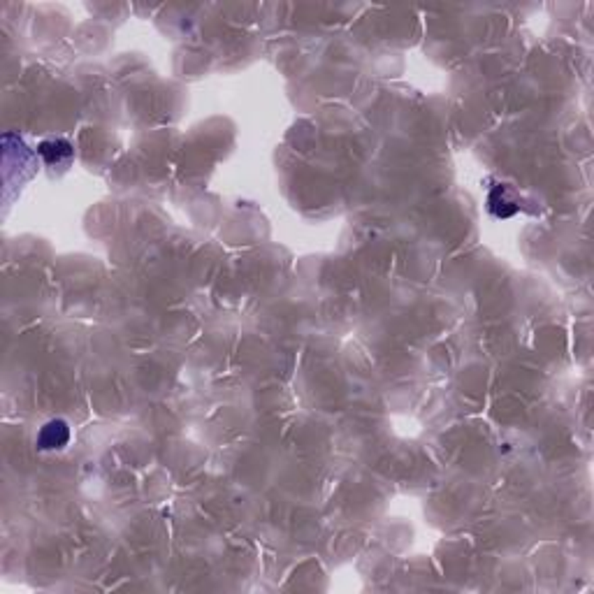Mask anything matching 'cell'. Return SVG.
Returning a JSON list of instances; mask_svg holds the SVG:
<instances>
[{
    "label": "cell",
    "mask_w": 594,
    "mask_h": 594,
    "mask_svg": "<svg viewBox=\"0 0 594 594\" xmlns=\"http://www.w3.org/2000/svg\"><path fill=\"white\" fill-rule=\"evenodd\" d=\"M67 441H70V430L63 420H52L47 422L45 427H42L40 437H38V444L40 448H45V451H52V448H63Z\"/></svg>",
    "instance_id": "1"
},
{
    "label": "cell",
    "mask_w": 594,
    "mask_h": 594,
    "mask_svg": "<svg viewBox=\"0 0 594 594\" xmlns=\"http://www.w3.org/2000/svg\"><path fill=\"white\" fill-rule=\"evenodd\" d=\"M40 154L45 156L49 163H54V156H56V163L61 158H70L72 156V149H70V144L63 142V140H52V142H45L40 147Z\"/></svg>",
    "instance_id": "2"
}]
</instances>
